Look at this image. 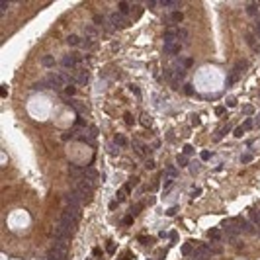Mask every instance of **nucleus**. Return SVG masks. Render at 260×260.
Returning a JSON list of instances; mask_svg holds the SVG:
<instances>
[{
	"label": "nucleus",
	"mask_w": 260,
	"mask_h": 260,
	"mask_svg": "<svg viewBox=\"0 0 260 260\" xmlns=\"http://www.w3.org/2000/svg\"><path fill=\"white\" fill-rule=\"evenodd\" d=\"M53 237H55V241H71L72 239V231H69L66 227H63L61 223H59L57 227H55V231H53Z\"/></svg>",
	"instance_id": "nucleus-1"
},
{
	"label": "nucleus",
	"mask_w": 260,
	"mask_h": 260,
	"mask_svg": "<svg viewBox=\"0 0 260 260\" xmlns=\"http://www.w3.org/2000/svg\"><path fill=\"white\" fill-rule=\"evenodd\" d=\"M76 219L78 217H74V215H71V213H66V211H63V215H61V225L63 227H66L69 231H72L74 233V227H76Z\"/></svg>",
	"instance_id": "nucleus-2"
},
{
	"label": "nucleus",
	"mask_w": 260,
	"mask_h": 260,
	"mask_svg": "<svg viewBox=\"0 0 260 260\" xmlns=\"http://www.w3.org/2000/svg\"><path fill=\"white\" fill-rule=\"evenodd\" d=\"M108 24L112 26V28H115V29H121L123 26H125L123 14H121V12H112V14H110V18H108Z\"/></svg>",
	"instance_id": "nucleus-3"
},
{
	"label": "nucleus",
	"mask_w": 260,
	"mask_h": 260,
	"mask_svg": "<svg viewBox=\"0 0 260 260\" xmlns=\"http://www.w3.org/2000/svg\"><path fill=\"white\" fill-rule=\"evenodd\" d=\"M66 251H69V242L66 241H55V245H53V248H51V252L61 256L63 260H65V256H66Z\"/></svg>",
	"instance_id": "nucleus-4"
},
{
	"label": "nucleus",
	"mask_w": 260,
	"mask_h": 260,
	"mask_svg": "<svg viewBox=\"0 0 260 260\" xmlns=\"http://www.w3.org/2000/svg\"><path fill=\"white\" fill-rule=\"evenodd\" d=\"M211 256V248L209 246H198L194 252V260H207Z\"/></svg>",
	"instance_id": "nucleus-5"
},
{
	"label": "nucleus",
	"mask_w": 260,
	"mask_h": 260,
	"mask_svg": "<svg viewBox=\"0 0 260 260\" xmlns=\"http://www.w3.org/2000/svg\"><path fill=\"white\" fill-rule=\"evenodd\" d=\"M237 225H239V231L241 233H254L256 231V227L254 225H252V223H248V221H245V219H239V221H237Z\"/></svg>",
	"instance_id": "nucleus-6"
},
{
	"label": "nucleus",
	"mask_w": 260,
	"mask_h": 260,
	"mask_svg": "<svg viewBox=\"0 0 260 260\" xmlns=\"http://www.w3.org/2000/svg\"><path fill=\"white\" fill-rule=\"evenodd\" d=\"M78 55L76 53H71V55H65L63 57V66H66V69H71V66H74V63H78Z\"/></svg>",
	"instance_id": "nucleus-7"
},
{
	"label": "nucleus",
	"mask_w": 260,
	"mask_h": 260,
	"mask_svg": "<svg viewBox=\"0 0 260 260\" xmlns=\"http://www.w3.org/2000/svg\"><path fill=\"white\" fill-rule=\"evenodd\" d=\"M182 51V43H172V45H164V53L166 55H178Z\"/></svg>",
	"instance_id": "nucleus-8"
},
{
	"label": "nucleus",
	"mask_w": 260,
	"mask_h": 260,
	"mask_svg": "<svg viewBox=\"0 0 260 260\" xmlns=\"http://www.w3.org/2000/svg\"><path fill=\"white\" fill-rule=\"evenodd\" d=\"M194 252H196V248H194V245H192V242H186V245L182 246V254H184V256L194 258Z\"/></svg>",
	"instance_id": "nucleus-9"
},
{
	"label": "nucleus",
	"mask_w": 260,
	"mask_h": 260,
	"mask_svg": "<svg viewBox=\"0 0 260 260\" xmlns=\"http://www.w3.org/2000/svg\"><path fill=\"white\" fill-rule=\"evenodd\" d=\"M76 84H80V86H84L86 82H88V71H80L78 74H76Z\"/></svg>",
	"instance_id": "nucleus-10"
},
{
	"label": "nucleus",
	"mask_w": 260,
	"mask_h": 260,
	"mask_svg": "<svg viewBox=\"0 0 260 260\" xmlns=\"http://www.w3.org/2000/svg\"><path fill=\"white\" fill-rule=\"evenodd\" d=\"M139 121H141V125H143V127H147V129H149V127H151V125H153V118H151V115H149V114H145V112H143V114H141V118H139Z\"/></svg>",
	"instance_id": "nucleus-11"
},
{
	"label": "nucleus",
	"mask_w": 260,
	"mask_h": 260,
	"mask_svg": "<svg viewBox=\"0 0 260 260\" xmlns=\"http://www.w3.org/2000/svg\"><path fill=\"white\" fill-rule=\"evenodd\" d=\"M114 143L118 147H127V139H125V135H121V133H115L114 135Z\"/></svg>",
	"instance_id": "nucleus-12"
},
{
	"label": "nucleus",
	"mask_w": 260,
	"mask_h": 260,
	"mask_svg": "<svg viewBox=\"0 0 260 260\" xmlns=\"http://www.w3.org/2000/svg\"><path fill=\"white\" fill-rule=\"evenodd\" d=\"M188 37H190L188 29H176V39H178V43L186 41V39H188Z\"/></svg>",
	"instance_id": "nucleus-13"
},
{
	"label": "nucleus",
	"mask_w": 260,
	"mask_h": 260,
	"mask_svg": "<svg viewBox=\"0 0 260 260\" xmlns=\"http://www.w3.org/2000/svg\"><path fill=\"white\" fill-rule=\"evenodd\" d=\"M182 20H184V14H182V12H172V14L168 16V22H172V24H178Z\"/></svg>",
	"instance_id": "nucleus-14"
},
{
	"label": "nucleus",
	"mask_w": 260,
	"mask_h": 260,
	"mask_svg": "<svg viewBox=\"0 0 260 260\" xmlns=\"http://www.w3.org/2000/svg\"><path fill=\"white\" fill-rule=\"evenodd\" d=\"M246 14H248V16H252V18H258V6H256V4H248V6H246Z\"/></svg>",
	"instance_id": "nucleus-15"
},
{
	"label": "nucleus",
	"mask_w": 260,
	"mask_h": 260,
	"mask_svg": "<svg viewBox=\"0 0 260 260\" xmlns=\"http://www.w3.org/2000/svg\"><path fill=\"white\" fill-rule=\"evenodd\" d=\"M84 178H86V180H90V182H94V180L98 178V172H96L94 168H88V170L84 172Z\"/></svg>",
	"instance_id": "nucleus-16"
},
{
	"label": "nucleus",
	"mask_w": 260,
	"mask_h": 260,
	"mask_svg": "<svg viewBox=\"0 0 260 260\" xmlns=\"http://www.w3.org/2000/svg\"><path fill=\"white\" fill-rule=\"evenodd\" d=\"M108 153H110L112 156H118V153H119V147L115 145V143H110V145H108Z\"/></svg>",
	"instance_id": "nucleus-17"
},
{
	"label": "nucleus",
	"mask_w": 260,
	"mask_h": 260,
	"mask_svg": "<svg viewBox=\"0 0 260 260\" xmlns=\"http://www.w3.org/2000/svg\"><path fill=\"white\" fill-rule=\"evenodd\" d=\"M246 66H248V63H246V61H239V65H237L235 72H239V74H241V72L246 71Z\"/></svg>",
	"instance_id": "nucleus-18"
},
{
	"label": "nucleus",
	"mask_w": 260,
	"mask_h": 260,
	"mask_svg": "<svg viewBox=\"0 0 260 260\" xmlns=\"http://www.w3.org/2000/svg\"><path fill=\"white\" fill-rule=\"evenodd\" d=\"M41 63H43V66H53V65H55V61H53V57H51V55L43 57V59H41Z\"/></svg>",
	"instance_id": "nucleus-19"
},
{
	"label": "nucleus",
	"mask_w": 260,
	"mask_h": 260,
	"mask_svg": "<svg viewBox=\"0 0 260 260\" xmlns=\"http://www.w3.org/2000/svg\"><path fill=\"white\" fill-rule=\"evenodd\" d=\"M129 8H131V6H129V2H119V12H121V14H127Z\"/></svg>",
	"instance_id": "nucleus-20"
},
{
	"label": "nucleus",
	"mask_w": 260,
	"mask_h": 260,
	"mask_svg": "<svg viewBox=\"0 0 260 260\" xmlns=\"http://www.w3.org/2000/svg\"><path fill=\"white\" fill-rule=\"evenodd\" d=\"M66 41L71 43V45H78V43H80V37H78V35H69Z\"/></svg>",
	"instance_id": "nucleus-21"
},
{
	"label": "nucleus",
	"mask_w": 260,
	"mask_h": 260,
	"mask_svg": "<svg viewBox=\"0 0 260 260\" xmlns=\"http://www.w3.org/2000/svg\"><path fill=\"white\" fill-rule=\"evenodd\" d=\"M166 176H172V178H176V176H178V170H176L174 166H168V168H166Z\"/></svg>",
	"instance_id": "nucleus-22"
},
{
	"label": "nucleus",
	"mask_w": 260,
	"mask_h": 260,
	"mask_svg": "<svg viewBox=\"0 0 260 260\" xmlns=\"http://www.w3.org/2000/svg\"><path fill=\"white\" fill-rule=\"evenodd\" d=\"M76 94V88L74 86H66L65 88V96H69V98H71V96H74Z\"/></svg>",
	"instance_id": "nucleus-23"
},
{
	"label": "nucleus",
	"mask_w": 260,
	"mask_h": 260,
	"mask_svg": "<svg viewBox=\"0 0 260 260\" xmlns=\"http://www.w3.org/2000/svg\"><path fill=\"white\" fill-rule=\"evenodd\" d=\"M229 131H231V125H225V127H223V129H221V131H219V133H217V137H219V139H221V137H225V135H227V133H229Z\"/></svg>",
	"instance_id": "nucleus-24"
},
{
	"label": "nucleus",
	"mask_w": 260,
	"mask_h": 260,
	"mask_svg": "<svg viewBox=\"0 0 260 260\" xmlns=\"http://www.w3.org/2000/svg\"><path fill=\"white\" fill-rule=\"evenodd\" d=\"M86 33H88L90 37H96V35H98V29L92 28V26H88V28H86Z\"/></svg>",
	"instance_id": "nucleus-25"
},
{
	"label": "nucleus",
	"mask_w": 260,
	"mask_h": 260,
	"mask_svg": "<svg viewBox=\"0 0 260 260\" xmlns=\"http://www.w3.org/2000/svg\"><path fill=\"white\" fill-rule=\"evenodd\" d=\"M74 125H76V127H78V129H84V127H86V123H84V119H82V118H76Z\"/></svg>",
	"instance_id": "nucleus-26"
},
{
	"label": "nucleus",
	"mask_w": 260,
	"mask_h": 260,
	"mask_svg": "<svg viewBox=\"0 0 260 260\" xmlns=\"http://www.w3.org/2000/svg\"><path fill=\"white\" fill-rule=\"evenodd\" d=\"M209 237H211V239H221V231H217V229H211V231H209Z\"/></svg>",
	"instance_id": "nucleus-27"
},
{
	"label": "nucleus",
	"mask_w": 260,
	"mask_h": 260,
	"mask_svg": "<svg viewBox=\"0 0 260 260\" xmlns=\"http://www.w3.org/2000/svg\"><path fill=\"white\" fill-rule=\"evenodd\" d=\"M178 164H180V166H188V161H186V155H178Z\"/></svg>",
	"instance_id": "nucleus-28"
},
{
	"label": "nucleus",
	"mask_w": 260,
	"mask_h": 260,
	"mask_svg": "<svg viewBox=\"0 0 260 260\" xmlns=\"http://www.w3.org/2000/svg\"><path fill=\"white\" fill-rule=\"evenodd\" d=\"M252 125H254V121H252V119H246V121L242 123V129H245V131H248V129H251Z\"/></svg>",
	"instance_id": "nucleus-29"
},
{
	"label": "nucleus",
	"mask_w": 260,
	"mask_h": 260,
	"mask_svg": "<svg viewBox=\"0 0 260 260\" xmlns=\"http://www.w3.org/2000/svg\"><path fill=\"white\" fill-rule=\"evenodd\" d=\"M125 196H127V192H125V190H119V192H118V202H123Z\"/></svg>",
	"instance_id": "nucleus-30"
},
{
	"label": "nucleus",
	"mask_w": 260,
	"mask_h": 260,
	"mask_svg": "<svg viewBox=\"0 0 260 260\" xmlns=\"http://www.w3.org/2000/svg\"><path fill=\"white\" fill-rule=\"evenodd\" d=\"M182 155H194V147L186 145V147H184V153H182Z\"/></svg>",
	"instance_id": "nucleus-31"
},
{
	"label": "nucleus",
	"mask_w": 260,
	"mask_h": 260,
	"mask_svg": "<svg viewBox=\"0 0 260 260\" xmlns=\"http://www.w3.org/2000/svg\"><path fill=\"white\" fill-rule=\"evenodd\" d=\"M242 135H245V129H242V127H237L235 129V137H242Z\"/></svg>",
	"instance_id": "nucleus-32"
},
{
	"label": "nucleus",
	"mask_w": 260,
	"mask_h": 260,
	"mask_svg": "<svg viewBox=\"0 0 260 260\" xmlns=\"http://www.w3.org/2000/svg\"><path fill=\"white\" fill-rule=\"evenodd\" d=\"M145 168H149V170H153V168H155V161H151V158H149V161L145 162Z\"/></svg>",
	"instance_id": "nucleus-33"
},
{
	"label": "nucleus",
	"mask_w": 260,
	"mask_h": 260,
	"mask_svg": "<svg viewBox=\"0 0 260 260\" xmlns=\"http://www.w3.org/2000/svg\"><path fill=\"white\" fill-rule=\"evenodd\" d=\"M133 223V215H127V217H123V225H131Z\"/></svg>",
	"instance_id": "nucleus-34"
},
{
	"label": "nucleus",
	"mask_w": 260,
	"mask_h": 260,
	"mask_svg": "<svg viewBox=\"0 0 260 260\" xmlns=\"http://www.w3.org/2000/svg\"><path fill=\"white\" fill-rule=\"evenodd\" d=\"M129 90H131L133 94H141V90H139V88H137V86H135V84H129Z\"/></svg>",
	"instance_id": "nucleus-35"
},
{
	"label": "nucleus",
	"mask_w": 260,
	"mask_h": 260,
	"mask_svg": "<svg viewBox=\"0 0 260 260\" xmlns=\"http://www.w3.org/2000/svg\"><path fill=\"white\" fill-rule=\"evenodd\" d=\"M202 158H203V161H209V158H211V153H209V151H203L202 153Z\"/></svg>",
	"instance_id": "nucleus-36"
},
{
	"label": "nucleus",
	"mask_w": 260,
	"mask_h": 260,
	"mask_svg": "<svg viewBox=\"0 0 260 260\" xmlns=\"http://www.w3.org/2000/svg\"><path fill=\"white\" fill-rule=\"evenodd\" d=\"M245 114H254V108H252V106H245Z\"/></svg>",
	"instance_id": "nucleus-37"
},
{
	"label": "nucleus",
	"mask_w": 260,
	"mask_h": 260,
	"mask_svg": "<svg viewBox=\"0 0 260 260\" xmlns=\"http://www.w3.org/2000/svg\"><path fill=\"white\" fill-rule=\"evenodd\" d=\"M242 162H248V161H252V155H248V153H246V155H242V158H241Z\"/></svg>",
	"instance_id": "nucleus-38"
},
{
	"label": "nucleus",
	"mask_w": 260,
	"mask_h": 260,
	"mask_svg": "<svg viewBox=\"0 0 260 260\" xmlns=\"http://www.w3.org/2000/svg\"><path fill=\"white\" fill-rule=\"evenodd\" d=\"M256 35H258V37H260V16H258V18H256Z\"/></svg>",
	"instance_id": "nucleus-39"
},
{
	"label": "nucleus",
	"mask_w": 260,
	"mask_h": 260,
	"mask_svg": "<svg viewBox=\"0 0 260 260\" xmlns=\"http://www.w3.org/2000/svg\"><path fill=\"white\" fill-rule=\"evenodd\" d=\"M94 22L96 24H104V16H94Z\"/></svg>",
	"instance_id": "nucleus-40"
},
{
	"label": "nucleus",
	"mask_w": 260,
	"mask_h": 260,
	"mask_svg": "<svg viewBox=\"0 0 260 260\" xmlns=\"http://www.w3.org/2000/svg\"><path fill=\"white\" fill-rule=\"evenodd\" d=\"M125 123H129V125L133 123V115L131 114H125Z\"/></svg>",
	"instance_id": "nucleus-41"
},
{
	"label": "nucleus",
	"mask_w": 260,
	"mask_h": 260,
	"mask_svg": "<svg viewBox=\"0 0 260 260\" xmlns=\"http://www.w3.org/2000/svg\"><path fill=\"white\" fill-rule=\"evenodd\" d=\"M215 114H217V115H225V108H221V106H219V108L215 110Z\"/></svg>",
	"instance_id": "nucleus-42"
},
{
	"label": "nucleus",
	"mask_w": 260,
	"mask_h": 260,
	"mask_svg": "<svg viewBox=\"0 0 260 260\" xmlns=\"http://www.w3.org/2000/svg\"><path fill=\"white\" fill-rule=\"evenodd\" d=\"M186 94H192V92H194V88H192V84H186Z\"/></svg>",
	"instance_id": "nucleus-43"
},
{
	"label": "nucleus",
	"mask_w": 260,
	"mask_h": 260,
	"mask_svg": "<svg viewBox=\"0 0 260 260\" xmlns=\"http://www.w3.org/2000/svg\"><path fill=\"white\" fill-rule=\"evenodd\" d=\"M199 194H202V190H199V188H196V190H194V192H192V198H198V196H199Z\"/></svg>",
	"instance_id": "nucleus-44"
},
{
	"label": "nucleus",
	"mask_w": 260,
	"mask_h": 260,
	"mask_svg": "<svg viewBox=\"0 0 260 260\" xmlns=\"http://www.w3.org/2000/svg\"><path fill=\"white\" fill-rule=\"evenodd\" d=\"M227 106H237V100L235 98H229L227 100Z\"/></svg>",
	"instance_id": "nucleus-45"
},
{
	"label": "nucleus",
	"mask_w": 260,
	"mask_h": 260,
	"mask_svg": "<svg viewBox=\"0 0 260 260\" xmlns=\"http://www.w3.org/2000/svg\"><path fill=\"white\" fill-rule=\"evenodd\" d=\"M2 96H8V86L2 84Z\"/></svg>",
	"instance_id": "nucleus-46"
},
{
	"label": "nucleus",
	"mask_w": 260,
	"mask_h": 260,
	"mask_svg": "<svg viewBox=\"0 0 260 260\" xmlns=\"http://www.w3.org/2000/svg\"><path fill=\"white\" fill-rule=\"evenodd\" d=\"M139 209H141V207H139V205H135V207L131 209V215H137V213H139Z\"/></svg>",
	"instance_id": "nucleus-47"
},
{
	"label": "nucleus",
	"mask_w": 260,
	"mask_h": 260,
	"mask_svg": "<svg viewBox=\"0 0 260 260\" xmlns=\"http://www.w3.org/2000/svg\"><path fill=\"white\" fill-rule=\"evenodd\" d=\"M118 207V199H115V202H110V209H115Z\"/></svg>",
	"instance_id": "nucleus-48"
},
{
	"label": "nucleus",
	"mask_w": 260,
	"mask_h": 260,
	"mask_svg": "<svg viewBox=\"0 0 260 260\" xmlns=\"http://www.w3.org/2000/svg\"><path fill=\"white\" fill-rule=\"evenodd\" d=\"M192 65H194V61H192V59H186V69H190Z\"/></svg>",
	"instance_id": "nucleus-49"
},
{
	"label": "nucleus",
	"mask_w": 260,
	"mask_h": 260,
	"mask_svg": "<svg viewBox=\"0 0 260 260\" xmlns=\"http://www.w3.org/2000/svg\"><path fill=\"white\" fill-rule=\"evenodd\" d=\"M176 211H178V207H172V209H168V211H166V213H168V215H174Z\"/></svg>",
	"instance_id": "nucleus-50"
},
{
	"label": "nucleus",
	"mask_w": 260,
	"mask_h": 260,
	"mask_svg": "<svg viewBox=\"0 0 260 260\" xmlns=\"http://www.w3.org/2000/svg\"><path fill=\"white\" fill-rule=\"evenodd\" d=\"M92 254H94V256H100V254H102V251H100V248H94V252H92Z\"/></svg>",
	"instance_id": "nucleus-51"
},
{
	"label": "nucleus",
	"mask_w": 260,
	"mask_h": 260,
	"mask_svg": "<svg viewBox=\"0 0 260 260\" xmlns=\"http://www.w3.org/2000/svg\"><path fill=\"white\" fill-rule=\"evenodd\" d=\"M258 127H260V121H258Z\"/></svg>",
	"instance_id": "nucleus-52"
}]
</instances>
